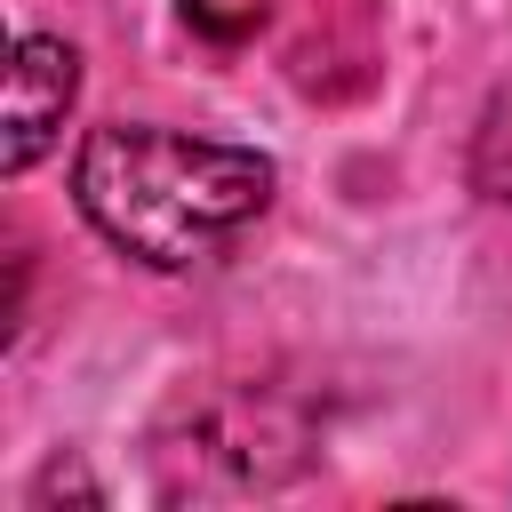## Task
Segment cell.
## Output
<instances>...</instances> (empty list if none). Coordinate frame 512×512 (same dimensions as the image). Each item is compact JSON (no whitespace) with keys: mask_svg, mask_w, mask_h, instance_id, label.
<instances>
[{"mask_svg":"<svg viewBox=\"0 0 512 512\" xmlns=\"http://www.w3.org/2000/svg\"><path fill=\"white\" fill-rule=\"evenodd\" d=\"M72 200L120 256H136L152 272H184V264L216 256L240 224L264 216L272 160L248 144L112 120V128H88V144L72 160Z\"/></svg>","mask_w":512,"mask_h":512,"instance_id":"6da1fadb","label":"cell"},{"mask_svg":"<svg viewBox=\"0 0 512 512\" xmlns=\"http://www.w3.org/2000/svg\"><path fill=\"white\" fill-rule=\"evenodd\" d=\"M72 96H80V56H72V40L24 32V40H16V64H8V144H0L8 176H24V168L56 144Z\"/></svg>","mask_w":512,"mask_h":512,"instance_id":"7a4b0ae2","label":"cell"},{"mask_svg":"<svg viewBox=\"0 0 512 512\" xmlns=\"http://www.w3.org/2000/svg\"><path fill=\"white\" fill-rule=\"evenodd\" d=\"M472 176H480V192H488V200H512V88H496V96H488V112H480Z\"/></svg>","mask_w":512,"mask_h":512,"instance_id":"3957f363","label":"cell"},{"mask_svg":"<svg viewBox=\"0 0 512 512\" xmlns=\"http://www.w3.org/2000/svg\"><path fill=\"white\" fill-rule=\"evenodd\" d=\"M264 16H272V0H184V24H192L200 40H216V48L256 40V32H264Z\"/></svg>","mask_w":512,"mask_h":512,"instance_id":"277c9868","label":"cell"}]
</instances>
